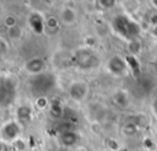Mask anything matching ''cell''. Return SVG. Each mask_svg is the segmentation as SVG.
<instances>
[{
  "label": "cell",
  "instance_id": "cell-20",
  "mask_svg": "<svg viewBox=\"0 0 157 151\" xmlns=\"http://www.w3.org/2000/svg\"><path fill=\"white\" fill-rule=\"evenodd\" d=\"M104 151H117V150H112V149H107V150H104Z\"/></svg>",
  "mask_w": 157,
  "mask_h": 151
},
{
  "label": "cell",
  "instance_id": "cell-9",
  "mask_svg": "<svg viewBox=\"0 0 157 151\" xmlns=\"http://www.w3.org/2000/svg\"><path fill=\"white\" fill-rule=\"evenodd\" d=\"M75 18H76V15L71 9H65L63 11V20L66 23H72L75 21Z\"/></svg>",
  "mask_w": 157,
  "mask_h": 151
},
{
  "label": "cell",
  "instance_id": "cell-12",
  "mask_svg": "<svg viewBox=\"0 0 157 151\" xmlns=\"http://www.w3.org/2000/svg\"><path fill=\"white\" fill-rule=\"evenodd\" d=\"M12 146L15 147L16 151H26V149H27V145H26V142H25V140H23L22 137H18V139L12 144Z\"/></svg>",
  "mask_w": 157,
  "mask_h": 151
},
{
  "label": "cell",
  "instance_id": "cell-14",
  "mask_svg": "<svg viewBox=\"0 0 157 151\" xmlns=\"http://www.w3.org/2000/svg\"><path fill=\"white\" fill-rule=\"evenodd\" d=\"M5 25H6L7 27H10V28L16 27V18H15L13 16H6V18H5Z\"/></svg>",
  "mask_w": 157,
  "mask_h": 151
},
{
  "label": "cell",
  "instance_id": "cell-6",
  "mask_svg": "<svg viewBox=\"0 0 157 151\" xmlns=\"http://www.w3.org/2000/svg\"><path fill=\"white\" fill-rule=\"evenodd\" d=\"M44 61L40 58H32L25 64V69L31 75H40L44 70Z\"/></svg>",
  "mask_w": 157,
  "mask_h": 151
},
{
  "label": "cell",
  "instance_id": "cell-16",
  "mask_svg": "<svg viewBox=\"0 0 157 151\" xmlns=\"http://www.w3.org/2000/svg\"><path fill=\"white\" fill-rule=\"evenodd\" d=\"M0 47H1V55L4 56L5 54H6V52H7V43H6V41L4 39V38H1L0 39Z\"/></svg>",
  "mask_w": 157,
  "mask_h": 151
},
{
  "label": "cell",
  "instance_id": "cell-7",
  "mask_svg": "<svg viewBox=\"0 0 157 151\" xmlns=\"http://www.w3.org/2000/svg\"><path fill=\"white\" fill-rule=\"evenodd\" d=\"M32 118V109L28 106H20L16 110V120L22 125L31 120Z\"/></svg>",
  "mask_w": 157,
  "mask_h": 151
},
{
  "label": "cell",
  "instance_id": "cell-18",
  "mask_svg": "<svg viewBox=\"0 0 157 151\" xmlns=\"http://www.w3.org/2000/svg\"><path fill=\"white\" fill-rule=\"evenodd\" d=\"M152 2H153L155 6H157V0H152Z\"/></svg>",
  "mask_w": 157,
  "mask_h": 151
},
{
  "label": "cell",
  "instance_id": "cell-19",
  "mask_svg": "<svg viewBox=\"0 0 157 151\" xmlns=\"http://www.w3.org/2000/svg\"><path fill=\"white\" fill-rule=\"evenodd\" d=\"M153 33H155V34H156V36H157V27H156V28H155V31H153Z\"/></svg>",
  "mask_w": 157,
  "mask_h": 151
},
{
  "label": "cell",
  "instance_id": "cell-4",
  "mask_svg": "<svg viewBox=\"0 0 157 151\" xmlns=\"http://www.w3.org/2000/svg\"><path fill=\"white\" fill-rule=\"evenodd\" d=\"M99 64V56L96 55L92 50L85 49L77 52V65L82 69H93Z\"/></svg>",
  "mask_w": 157,
  "mask_h": 151
},
{
  "label": "cell",
  "instance_id": "cell-10",
  "mask_svg": "<svg viewBox=\"0 0 157 151\" xmlns=\"http://www.w3.org/2000/svg\"><path fill=\"white\" fill-rule=\"evenodd\" d=\"M90 130H91V133L93 134V135H101L102 134V125H101V123L98 122V120H92L91 122V124H90Z\"/></svg>",
  "mask_w": 157,
  "mask_h": 151
},
{
  "label": "cell",
  "instance_id": "cell-8",
  "mask_svg": "<svg viewBox=\"0 0 157 151\" xmlns=\"http://www.w3.org/2000/svg\"><path fill=\"white\" fill-rule=\"evenodd\" d=\"M113 101L119 107L125 108L129 104V93L125 90H118L113 96Z\"/></svg>",
  "mask_w": 157,
  "mask_h": 151
},
{
  "label": "cell",
  "instance_id": "cell-17",
  "mask_svg": "<svg viewBox=\"0 0 157 151\" xmlns=\"http://www.w3.org/2000/svg\"><path fill=\"white\" fill-rule=\"evenodd\" d=\"M152 109H153V113L157 115V99H155V102L152 104Z\"/></svg>",
  "mask_w": 157,
  "mask_h": 151
},
{
  "label": "cell",
  "instance_id": "cell-1",
  "mask_svg": "<svg viewBox=\"0 0 157 151\" xmlns=\"http://www.w3.org/2000/svg\"><path fill=\"white\" fill-rule=\"evenodd\" d=\"M21 124L17 120H9L2 124L0 129V139L2 144L12 145L18 137H21Z\"/></svg>",
  "mask_w": 157,
  "mask_h": 151
},
{
  "label": "cell",
  "instance_id": "cell-13",
  "mask_svg": "<svg viewBox=\"0 0 157 151\" xmlns=\"http://www.w3.org/2000/svg\"><path fill=\"white\" fill-rule=\"evenodd\" d=\"M36 104H37V107H38V108L44 109V108H47V107H48V99H47L44 96H40V97H38V98H37Z\"/></svg>",
  "mask_w": 157,
  "mask_h": 151
},
{
  "label": "cell",
  "instance_id": "cell-15",
  "mask_svg": "<svg viewBox=\"0 0 157 151\" xmlns=\"http://www.w3.org/2000/svg\"><path fill=\"white\" fill-rule=\"evenodd\" d=\"M49 28H55L56 26H58V20H56V17H54V16H50L48 20H47V23H45Z\"/></svg>",
  "mask_w": 157,
  "mask_h": 151
},
{
  "label": "cell",
  "instance_id": "cell-2",
  "mask_svg": "<svg viewBox=\"0 0 157 151\" xmlns=\"http://www.w3.org/2000/svg\"><path fill=\"white\" fill-rule=\"evenodd\" d=\"M67 91H69V96L71 97V99L76 102H82L90 92V86L83 80H76L70 83Z\"/></svg>",
  "mask_w": 157,
  "mask_h": 151
},
{
  "label": "cell",
  "instance_id": "cell-11",
  "mask_svg": "<svg viewBox=\"0 0 157 151\" xmlns=\"http://www.w3.org/2000/svg\"><path fill=\"white\" fill-rule=\"evenodd\" d=\"M141 50V45H140V42L139 41H131L129 43V52L131 55H136L139 54Z\"/></svg>",
  "mask_w": 157,
  "mask_h": 151
},
{
  "label": "cell",
  "instance_id": "cell-3",
  "mask_svg": "<svg viewBox=\"0 0 157 151\" xmlns=\"http://www.w3.org/2000/svg\"><path fill=\"white\" fill-rule=\"evenodd\" d=\"M107 70L115 76H123L129 71V64L125 59H123L119 55L112 56L107 61Z\"/></svg>",
  "mask_w": 157,
  "mask_h": 151
},
{
  "label": "cell",
  "instance_id": "cell-5",
  "mask_svg": "<svg viewBox=\"0 0 157 151\" xmlns=\"http://www.w3.org/2000/svg\"><path fill=\"white\" fill-rule=\"evenodd\" d=\"M80 134L74 130H65L59 135V141L64 147H75L80 142Z\"/></svg>",
  "mask_w": 157,
  "mask_h": 151
}]
</instances>
